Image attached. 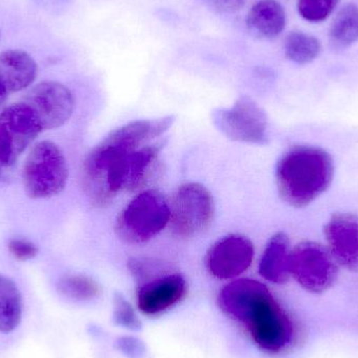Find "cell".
<instances>
[{
  "mask_svg": "<svg viewBox=\"0 0 358 358\" xmlns=\"http://www.w3.org/2000/svg\"><path fill=\"white\" fill-rule=\"evenodd\" d=\"M69 179L66 159L55 143H37L25 159L23 187L31 199L54 197L64 189Z\"/></svg>",
  "mask_w": 358,
  "mask_h": 358,
  "instance_id": "4",
  "label": "cell"
},
{
  "mask_svg": "<svg viewBox=\"0 0 358 358\" xmlns=\"http://www.w3.org/2000/svg\"><path fill=\"white\" fill-rule=\"evenodd\" d=\"M246 25L256 37L273 39L285 29V10L275 0H260L248 12Z\"/></svg>",
  "mask_w": 358,
  "mask_h": 358,
  "instance_id": "17",
  "label": "cell"
},
{
  "mask_svg": "<svg viewBox=\"0 0 358 358\" xmlns=\"http://www.w3.org/2000/svg\"><path fill=\"white\" fill-rule=\"evenodd\" d=\"M23 302L20 290L13 280L0 275V332L14 331L22 319Z\"/></svg>",
  "mask_w": 358,
  "mask_h": 358,
  "instance_id": "18",
  "label": "cell"
},
{
  "mask_svg": "<svg viewBox=\"0 0 358 358\" xmlns=\"http://www.w3.org/2000/svg\"><path fill=\"white\" fill-rule=\"evenodd\" d=\"M8 90H6V88L4 87L3 84L0 82V107L4 104L6 99H8Z\"/></svg>",
  "mask_w": 358,
  "mask_h": 358,
  "instance_id": "27",
  "label": "cell"
},
{
  "mask_svg": "<svg viewBox=\"0 0 358 358\" xmlns=\"http://www.w3.org/2000/svg\"><path fill=\"white\" fill-rule=\"evenodd\" d=\"M27 103L39 120L42 130H52L64 125L75 109L71 90L56 81L36 85L27 96Z\"/></svg>",
  "mask_w": 358,
  "mask_h": 358,
  "instance_id": "10",
  "label": "cell"
},
{
  "mask_svg": "<svg viewBox=\"0 0 358 358\" xmlns=\"http://www.w3.org/2000/svg\"><path fill=\"white\" fill-rule=\"evenodd\" d=\"M210 8L219 13H233L239 10L243 0H204Z\"/></svg>",
  "mask_w": 358,
  "mask_h": 358,
  "instance_id": "26",
  "label": "cell"
},
{
  "mask_svg": "<svg viewBox=\"0 0 358 358\" xmlns=\"http://www.w3.org/2000/svg\"><path fill=\"white\" fill-rule=\"evenodd\" d=\"M340 1L341 0H299V14L309 22H322L334 12Z\"/></svg>",
  "mask_w": 358,
  "mask_h": 358,
  "instance_id": "22",
  "label": "cell"
},
{
  "mask_svg": "<svg viewBox=\"0 0 358 358\" xmlns=\"http://www.w3.org/2000/svg\"><path fill=\"white\" fill-rule=\"evenodd\" d=\"M41 131L39 120L27 103L10 105L0 113V179L8 178Z\"/></svg>",
  "mask_w": 358,
  "mask_h": 358,
  "instance_id": "5",
  "label": "cell"
},
{
  "mask_svg": "<svg viewBox=\"0 0 358 358\" xmlns=\"http://www.w3.org/2000/svg\"><path fill=\"white\" fill-rule=\"evenodd\" d=\"M174 117L134 121L110 132L86 157L83 187L96 206H106L122 191H134L152 176L163 136L174 124Z\"/></svg>",
  "mask_w": 358,
  "mask_h": 358,
  "instance_id": "1",
  "label": "cell"
},
{
  "mask_svg": "<svg viewBox=\"0 0 358 358\" xmlns=\"http://www.w3.org/2000/svg\"><path fill=\"white\" fill-rule=\"evenodd\" d=\"M244 328L255 345L269 355L289 348L296 336L294 322L273 296L259 307Z\"/></svg>",
  "mask_w": 358,
  "mask_h": 358,
  "instance_id": "9",
  "label": "cell"
},
{
  "mask_svg": "<svg viewBox=\"0 0 358 358\" xmlns=\"http://www.w3.org/2000/svg\"><path fill=\"white\" fill-rule=\"evenodd\" d=\"M213 123L229 140L248 144L268 142V120L264 110L248 96H241L229 108L213 113Z\"/></svg>",
  "mask_w": 358,
  "mask_h": 358,
  "instance_id": "8",
  "label": "cell"
},
{
  "mask_svg": "<svg viewBox=\"0 0 358 358\" xmlns=\"http://www.w3.org/2000/svg\"><path fill=\"white\" fill-rule=\"evenodd\" d=\"M38 75V65L24 50H8L0 54V82L8 92L31 86Z\"/></svg>",
  "mask_w": 358,
  "mask_h": 358,
  "instance_id": "15",
  "label": "cell"
},
{
  "mask_svg": "<svg viewBox=\"0 0 358 358\" xmlns=\"http://www.w3.org/2000/svg\"><path fill=\"white\" fill-rule=\"evenodd\" d=\"M334 174V161L327 151L315 146H294L278 162V191L286 203L304 208L329 189Z\"/></svg>",
  "mask_w": 358,
  "mask_h": 358,
  "instance_id": "2",
  "label": "cell"
},
{
  "mask_svg": "<svg viewBox=\"0 0 358 358\" xmlns=\"http://www.w3.org/2000/svg\"><path fill=\"white\" fill-rule=\"evenodd\" d=\"M171 210L165 197L155 189L138 194L122 210L115 224L117 237L126 243H145L170 222Z\"/></svg>",
  "mask_w": 358,
  "mask_h": 358,
  "instance_id": "3",
  "label": "cell"
},
{
  "mask_svg": "<svg viewBox=\"0 0 358 358\" xmlns=\"http://www.w3.org/2000/svg\"><path fill=\"white\" fill-rule=\"evenodd\" d=\"M10 254L18 261H29L35 258L39 252V248L33 242L21 238L10 239L8 243Z\"/></svg>",
  "mask_w": 358,
  "mask_h": 358,
  "instance_id": "24",
  "label": "cell"
},
{
  "mask_svg": "<svg viewBox=\"0 0 358 358\" xmlns=\"http://www.w3.org/2000/svg\"><path fill=\"white\" fill-rule=\"evenodd\" d=\"M288 60L299 65H306L319 58L322 43L315 36L302 31H292L286 37L284 44Z\"/></svg>",
  "mask_w": 358,
  "mask_h": 358,
  "instance_id": "20",
  "label": "cell"
},
{
  "mask_svg": "<svg viewBox=\"0 0 358 358\" xmlns=\"http://www.w3.org/2000/svg\"><path fill=\"white\" fill-rule=\"evenodd\" d=\"M117 348L129 358H141L144 355L145 347L134 338H121L117 340Z\"/></svg>",
  "mask_w": 358,
  "mask_h": 358,
  "instance_id": "25",
  "label": "cell"
},
{
  "mask_svg": "<svg viewBox=\"0 0 358 358\" xmlns=\"http://www.w3.org/2000/svg\"><path fill=\"white\" fill-rule=\"evenodd\" d=\"M266 285L252 279H239L225 285L219 292L218 306L233 321L245 326L257 309L271 296Z\"/></svg>",
  "mask_w": 358,
  "mask_h": 358,
  "instance_id": "11",
  "label": "cell"
},
{
  "mask_svg": "<svg viewBox=\"0 0 358 358\" xmlns=\"http://www.w3.org/2000/svg\"><path fill=\"white\" fill-rule=\"evenodd\" d=\"M330 41L336 48H347L358 40V6L347 3L338 10L329 31Z\"/></svg>",
  "mask_w": 358,
  "mask_h": 358,
  "instance_id": "19",
  "label": "cell"
},
{
  "mask_svg": "<svg viewBox=\"0 0 358 358\" xmlns=\"http://www.w3.org/2000/svg\"><path fill=\"white\" fill-rule=\"evenodd\" d=\"M254 258V245L248 238L229 235L210 248L206 258L208 271L219 280H231L248 271Z\"/></svg>",
  "mask_w": 358,
  "mask_h": 358,
  "instance_id": "12",
  "label": "cell"
},
{
  "mask_svg": "<svg viewBox=\"0 0 358 358\" xmlns=\"http://www.w3.org/2000/svg\"><path fill=\"white\" fill-rule=\"evenodd\" d=\"M113 321L117 325L126 329L136 331L142 328V322L138 319L136 310L125 296L121 294H115L113 299Z\"/></svg>",
  "mask_w": 358,
  "mask_h": 358,
  "instance_id": "23",
  "label": "cell"
},
{
  "mask_svg": "<svg viewBox=\"0 0 358 358\" xmlns=\"http://www.w3.org/2000/svg\"><path fill=\"white\" fill-rule=\"evenodd\" d=\"M58 290L62 296L75 301H92L101 294V286L85 275H67L59 281Z\"/></svg>",
  "mask_w": 358,
  "mask_h": 358,
  "instance_id": "21",
  "label": "cell"
},
{
  "mask_svg": "<svg viewBox=\"0 0 358 358\" xmlns=\"http://www.w3.org/2000/svg\"><path fill=\"white\" fill-rule=\"evenodd\" d=\"M187 289V282L179 273L157 278L138 289V309L143 315L157 317L180 303Z\"/></svg>",
  "mask_w": 358,
  "mask_h": 358,
  "instance_id": "14",
  "label": "cell"
},
{
  "mask_svg": "<svg viewBox=\"0 0 358 358\" xmlns=\"http://www.w3.org/2000/svg\"><path fill=\"white\" fill-rule=\"evenodd\" d=\"M328 250L338 265L358 273V216L348 213L334 214L325 225Z\"/></svg>",
  "mask_w": 358,
  "mask_h": 358,
  "instance_id": "13",
  "label": "cell"
},
{
  "mask_svg": "<svg viewBox=\"0 0 358 358\" xmlns=\"http://www.w3.org/2000/svg\"><path fill=\"white\" fill-rule=\"evenodd\" d=\"M170 210L174 233L180 238H193L212 224L214 200L210 191L200 183H185L174 195Z\"/></svg>",
  "mask_w": 358,
  "mask_h": 358,
  "instance_id": "7",
  "label": "cell"
},
{
  "mask_svg": "<svg viewBox=\"0 0 358 358\" xmlns=\"http://www.w3.org/2000/svg\"><path fill=\"white\" fill-rule=\"evenodd\" d=\"M290 275L311 294H323L338 280V264L328 248L305 241L290 252Z\"/></svg>",
  "mask_w": 358,
  "mask_h": 358,
  "instance_id": "6",
  "label": "cell"
},
{
  "mask_svg": "<svg viewBox=\"0 0 358 358\" xmlns=\"http://www.w3.org/2000/svg\"><path fill=\"white\" fill-rule=\"evenodd\" d=\"M290 252L287 235L284 233L273 235L263 252L259 265L260 275L271 283H286L290 277Z\"/></svg>",
  "mask_w": 358,
  "mask_h": 358,
  "instance_id": "16",
  "label": "cell"
}]
</instances>
